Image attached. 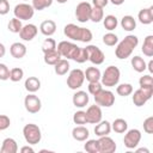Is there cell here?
I'll use <instances>...</instances> for the list:
<instances>
[{"label": "cell", "instance_id": "obj_1", "mask_svg": "<svg viewBox=\"0 0 153 153\" xmlns=\"http://www.w3.org/2000/svg\"><path fill=\"white\" fill-rule=\"evenodd\" d=\"M57 51L62 57L74 60L78 63H84L87 61V51L85 48H80L76 44L67 41H62L56 47Z\"/></svg>", "mask_w": 153, "mask_h": 153}, {"label": "cell", "instance_id": "obj_2", "mask_svg": "<svg viewBox=\"0 0 153 153\" xmlns=\"http://www.w3.org/2000/svg\"><path fill=\"white\" fill-rule=\"evenodd\" d=\"M63 33L73 41H79L84 43H87L92 39V32L88 29L80 27L75 24H67L63 29Z\"/></svg>", "mask_w": 153, "mask_h": 153}, {"label": "cell", "instance_id": "obj_3", "mask_svg": "<svg viewBox=\"0 0 153 153\" xmlns=\"http://www.w3.org/2000/svg\"><path fill=\"white\" fill-rule=\"evenodd\" d=\"M139 44V38L134 35H128L126 36L117 45L115 54L116 57L118 59H127L131 55L133 50L136 48V45Z\"/></svg>", "mask_w": 153, "mask_h": 153}, {"label": "cell", "instance_id": "obj_4", "mask_svg": "<svg viewBox=\"0 0 153 153\" xmlns=\"http://www.w3.org/2000/svg\"><path fill=\"white\" fill-rule=\"evenodd\" d=\"M120 69L115 66H109L105 68L103 75L100 76L102 79V85L106 86V87H112L116 86L120 81Z\"/></svg>", "mask_w": 153, "mask_h": 153}, {"label": "cell", "instance_id": "obj_5", "mask_svg": "<svg viewBox=\"0 0 153 153\" xmlns=\"http://www.w3.org/2000/svg\"><path fill=\"white\" fill-rule=\"evenodd\" d=\"M23 134L25 137V141L29 145H36L41 141L42 139V134H41V129L38 128V126L33 124V123H29L25 124L23 128Z\"/></svg>", "mask_w": 153, "mask_h": 153}, {"label": "cell", "instance_id": "obj_6", "mask_svg": "<svg viewBox=\"0 0 153 153\" xmlns=\"http://www.w3.org/2000/svg\"><path fill=\"white\" fill-rule=\"evenodd\" d=\"M153 96V87H140L134 92L133 96V103L136 106H142L146 104L147 100H149Z\"/></svg>", "mask_w": 153, "mask_h": 153}, {"label": "cell", "instance_id": "obj_7", "mask_svg": "<svg viewBox=\"0 0 153 153\" xmlns=\"http://www.w3.org/2000/svg\"><path fill=\"white\" fill-rule=\"evenodd\" d=\"M84 80H85L84 72L81 69H79V68H75V69L71 71L68 78H67V86L71 90H76V88L82 86Z\"/></svg>", "mask_w": 153, "mask_h": 153}, {"label": "cell", "instance_id": "obj_8", "mask_svg": "<svg viewBox=\"0 0 153 153\" xmlns=\"http://www.w3.org/2000/svg\"><path fill=\"white\" fill-rule=\"evenodd\" d=\"M94 102L97 105L99 106H105V108H110L111 105H114L115 103V96L111 91L109 90H100L99 92H97L94 94Z\"/></svg>", "mask_w": 153, "mask_h": 153}, {"label": "cell", "instance_id": "obj_9", "mask_svg": "<svg viewBox=\"0 0 153 153\" xmlns=\"http://www.w3.org/2000/svg\"><path fill=\"white\" fill-rule=\"evenodd\" d=\"M14 17L18 18L19 20H29L33 17L35 10L32 7V5L29 4H18L14 10H13Z\"/></svg>", "mask_w": 153, "mask_h": 153}, {"label": "cell", "instance_id": "obj_10", "mask_svg": "<svg viewBox=\"0 0 153 153\" xmlns=\"http://www.w3.org/2000/svg\"><path fill=\"white\" fill-rule=\"evenodd\" d=\"M87 51V60L91 61L93 65H102L104 62L105 55L104 53L96 45H87L86 48Z\"/></svg>", "mask_w": 153, "mask_h": 153}, {"label": "cell", "instance_id": "obj_11", "mask_svg": "<svg viewBox=\"0 0 153 153\" xmlns=\"http://www.w3.org/2000/svg\"><path fill=\"white\" fill-rule=\"evenodd\" d=\"M91 4L87 1H82L80 4H78L76 8H75V17L80 23H86L87 20H90V13H91Z\"/></svg>", "mask_w": 153, "mask_h": 153}, {"label": "cell", "instance_id": "obj_12", "mask_svg": "<svg viewBox=\"0 0 153 153\" xmlns=\"http://www.w3.org/2000/svg\"><path fill=\"white\" fill-rule=\"evenodd\" d=\"M140 140H141V133H140V130H137V129H130L124 135L123 143H124V146L127 148L131 149V148H135L139 145Z\"/></svg>", "mask_w": 153, "mask_h": 153}, {"label": "cell", "instance_id": "obj_13", "mask_svg": "<svg viewBox=\"0 0 153 153\" xmlns=\"http://www.w3.org/2000/svg\"><path fill=\"white\" fill-rule=\"evenodd\" d=\"M24 105H25V109L26 111H29L30 114H36L41 110L42 108V103H41V99L35 96V94H27L24 99Z\"/></svg>", "mask_w": 153, "mask_h": 153}, {"label": "cell", "instance_id": "obj_14", "mask_svg": "<svg viewBox=\"0 0 153 153\" xmlns=\"http://www.w3.org/2000/svg\"><path fill=\"white\" fill-rule=\"evenodd\" d=\"M98 141V149L99 153H114L116 151V143L115 141L109 137L108 135L105 136H99Z\"/></svg>", "mask_w": 153, "mask_h": 153}, {"label": "cell", "instance_id": "obj_15", "mask_svg": "<svg viewBox=\"0 0 153 153\" xmlns=\"http://www.w3.org/2000/svg\"><path fill=\"white\" fill-rule=\"evenodd\" d=\"M86 117H87V123H91V124H97L98 122L102 121V110H100V106L94 104V105H91L86 111Z\"/></svg>", "mask_w": 153, "mask_h": 153}, {"label": "cell", "instance_id": "obj_16", "mask_svg": "<svg viewBox=\"0 0 153 153\" xmlns=\"http://www.w3.org/2000/svg\"><path fill=\"white\" fill-rule=\"evenodd\" d=\"M37 31H38V29H37L36 25H33V24H26L19 31V36L24 41H32L36 37Z\"/></svg>", "mask_w": 153, "mask_h": 153}, {"label": "cell", "instance_id": "obj_17", "mask_svg": "<svg viewBox=\"0 0 153 153\" xmlns=\"http://www.w3.org/2000/svg\"><path fill=\"white\" fill-rule=\"evenodd\" d=\"M73 104L76 106V108H84L87 105L90 98H88V94L85 92V91H76L74 94H73Z\"/></svg>", "mask_w": 153, "mask_h": 153}, {"label": "cell", "instance_id": "obj_18", "mask_svg": "<svg viewBox=\"0 0 153 153\" xmlns=\"http://www.w3.org/2000/svg\"><path fill=\"white\" fill-rule=\"evenodd\" d=\"M137 18H139L141 24H145V25L151 24L153 22V6L147 7V8H142L139 12Z\"/></svg>", "mask_w": 153, "mask_h": 153}, {"label": "cell", "instance_id": "obj_19", "mask_svg": "<svg viewBox=\"0 0 153 153\" xmlns=\"http://www.w3.org/2000/svg\"><path fill=\"white\" fill-rule=\"evenodd\" d=\"M1 153H17L18 152V145L14 139L7 137L2 141V146L0 149Z\"/></svg>", "mask_w": 153, "mask_h": 153}, {"label": "cell", "instance_id": "obj_20", "mask_svg": "<svg viewBox=\"0 0 153 153\" xmlns=\"http://www.w3.org/2000/svg\"><path fill=\"white\" fill-rule=\"evenodd\" d=\"M39 30H41V32H42L44 36H51V35H54L55 31H56V23H55L54 20L47 19V20H44V22L41 23Z\"/></svg>", "mask_w": 153, "mask_h": 153}, {"label": "cell", "instance_id": "obj_21", "mask_svg": "<svg viewBox=\"0 0 153 153\" xmlns=\"http://www.w3.org/2000/svg\"><path fill=\"white\" fill-rule=\"evenodd\" d=\"M10 53L11 55L14 57V59H22L25 56L26 54V47L23 44V43H19V42H16L11 45L10 48Z\"/></svg>", "mask_w": 153, "mask_h": 153}, {"label": "cell", "instance_id": "obj_22", "mask_svg": "<svg viewBox=\"0 0 153 153\" xmlns=\"http://www.w3.org/2000/svg\"><path fill=\"white\" fill-rule=\"evenodd\" d=\"M88 135H90V131L84 126H78L72 130V136L76 141H85L88 137Z\"/></svg>", "mask_w": 153, "mask_h": 153}, {"label": "cell", "instance_id": "obj_23", "mask_svg": "<svg viewBox=\"0 0 153 153\" xmlns=\"http://www.w3.org/2000/svg\"><path fill=\"white\" fill-rule=\"evenodd\" d=\"M111 131V124L108 121H100L94 127V134L97 136H105L109 135Z\"/></svg>", "mask_w": 153, "mask_h": 153}, {"label": "cell", "instance_id": "obj_24", "mask_svg": "<svg viewBox=\"0 0 153 153\" xmlns=\"http://www.w3.org/2000/svg\"><path fill=\"white\" fill-rule=\"evenodd\" d=\"M84 74H85V78H86V80H87L88 82L99 81V80H100V76H102L100 71H99L98 68H96V67H88V68L84 72Z\"/></svg>", "mask_w": 153, "mask_h": 153}, {"label": "cell", "instance_id": "obj_25", "mask_svg": "<svg viewBox=\"0 0 153 153\" xmlns=\"http://www.w3.org/2000/svg\"><path fill=\"white\" fill-rule=\"evenodd\" d=\"M24 86H25L26 91L33 93V92H36V91L39 90V87H41V81H39V79L36 78V76H29V78L25 80Z\"/></svg>", "mask_w": 153, "mask_h": 153}, {"label": "cell", "instance_id": "obj_26", "mask_svg": "<svg viewBox=\"0 0 153 153\" xmlns=\"http://www.w3.org/2000/svg\"><path fill=\"white\" fill-rule=\"evenodd\" d=\"M62 56L60 55V53L57 51V49L55 50H51V51H48V53H44V62L47 65H50V66H54Z\"/></svg>", "mask_w": 153, "mask_h": 153}, {"label": "cell", "instance_id": "obj_27", "mask_svg": "<svg viewBox=\"0 0 153 153\" xmlns=\"http://www.w3.org/2000/svg\"><path fill=\"white\" fill-rule=\"evenodd\" d=\"M141 50H142V53H143L146 56H148V57L153 56V36H152V35H148V36L145 38Z\"/></svg>", "mask_w": 153, "mask_h": 153}, {"label": "cell", "instance_id": "obj_28", "mask_svg": "<svg viewBox=\"0 0 153 153\" xmlns=\"http://www.w3.org/2000/svg\"><path fill=\"white\" fill-rule=\"evenodd\" d=\"M54 66H55V73L57 75H65L69 71V62L65 59H60Z\"/></svg>", "mask_w": 153, "mask_h": 153}, {"label": "cell", "instance_id": "obj_29", "mask_svg": "<svg viewBox=\"0 0 153 153\" xmlns=\"http://www.w3.org/2000/svg\"><path fill=\"white\" fill-rule=\"evenodd\" d=\"M128 128V123L126 120L123 118H116L114 122H112V126H111V129L115 131V133H118V134H122L127 130Z\"/></svg>", "mask_w": 153, "mask_h": 153}, {"label": "cell", "instance_id": "obj_30", "mask_svg": "<svg viewBox=\"0 0 153 153\" xmlns=\"http://www.w3.org/2000/svg\"><path fill=\"white\" fill-rule=\"evenodd\" d=\"M121 26L126 31H133L136 27V22L131 16H124L121 19Z\"/></svg>", "mask_w": 153, "mask_h": 153}, {"label": "cell", "instance_id": "obj_31", "mask_svg": "<svg viewBox=\"0 0 153 153\" xmlns=\"http://www.w3.org/2000/svg\"><path fill=\"white\" fill-rule=\"evenodd\" d=\"M131 66L134 68V71H136L137 73H141L146 69V62L142 57L140 56H134L131 57Z\"/></svg>", "mask_w": 153, "mask_h": 153}, {"label": "cell", "instance_id": "obj_32", "mask_svg": "<svg viewBox=\"0 0 153 153\" xmlns=\"http://www.w3.org/2000/svg\"><path fill=\"white\" fill-rule=\"evenodd\" d=\"M103 18H104V12H103V8L93 6V7L91 8V13H90V20H92L93 23H99V22H100Z\"/></svg>", "mask_w": 153, "mask_h": 153}, {"label": "cell", "instance_id": "obj_33", "mask_svg": "<svg viewBox=\"0 0 153 153\" xmlns=\"http://www.w3.org/2000/svg\"><path fill=\"white\" fill-rule=\"evenodd\" d=\"M104 27L106 29V30H109V31H112V30H115L116 27H117V25H118V22H117V18L115 17V16H112V14H109V16H106L105 18H104Z\"/></svg>", "mask_w": 153, "mask_h": 153}, {"label": "cell", "instance_id": "obj_34", "mask_svg": "<svg viewBox=\"0 0 153 153\" xmlns=\"http://www.w3.org/2000/svg\"><path fill=\"white\" fill-rule=\"evenodd\" d=\"M7 27H8V30H10L11 32H13V33H19V31L22 30L23 25H22V22H20L18 18L14 17V18H12V19L8 22Z\"/></svg>", "mask_w": 153, "mask_h": 153}, {"label": "cell", "instance_id": "obj_35", "mask_svg": "<svg viewBox=\"0 0 153 153\" xmlns=\"http://www.w3.org/2000/svg\"><path fill=\"white\" fill-rule=\"evenodd\" d=\"M116 92H117V94H120L122 97H127L133 92V86L130 84H121L117 86Z\"/></svg>", "mask_w": 153, "mask_h": 153}, {"label": "cell", "instance_id": "obj_36", "mask_svg": "<svg viewBox=\"0 0 153 153\" xmlns=\"http://www.w3.org/2000/svg\"><path fill=\"white\" fill-rule=\"evenodd\" d=\"M23 75H24V71H23L22 68H19V67L12 68V69L10 71V80L13 81V82H17V81L22 80Z\"/></svg>", "mask_w": 153, "mask_h": 153}, {"label": "cell", "instance_id": "obj_37", "mask_svg": "<svg viewBox=\"0 0 153 153\" xmlns=\"http://www.w3.org/2000/svg\"><path fill=\"white\" fill-rule=\"evenodd\" d=\"M117 42H118V37L115 33H112V32H108V33H105L103 36V43L105 45L112 47V45L117 44Z\"/></svg>", "mask_w": 153, "mask_h": 153}, {"label": "cell", "instance_id": "obj_38", "mask_svg": "<svg viewBox=\"0 0 153 153\" xmlns=\"http://www.w3.org/2000/svg\"><path fill=\"white\" fill-rule=\"evenodd\" d=\"M53 4V0H32V7L33 10L42 11L47 7H49Z\"/></svg>", "mask_w": 153, "mask_h": 153}, {"label": "cell", "instance_id": "obj_39", "mask_svg": "<svg viewBox=\"0 0 153 153\" xmlns=\"http://www.w3.org/2000/svg\"><path fill=\"white\" fill-rule=\"evenodd\" d=\"M56 49V42L55 39L53 38H45L42 43V51L43 53H48V51H51V50H55Z\"/></svg>", "mask_w": 153, "mask_h": 153}, {"label": "cell", "instance_id": "obj_40", "mask_svg": "<svg viewBox=\"0 0 153 153\" xmlns=\"http://www.w3.org/2000/svg\"><path fill=\"white\" fill-rule=\"evenodd\" d=\"M73 121L75 124H86L87 123V117H86V112L85 111H76L74 115H73Z\"/></svg>", "mask_w": 153, "mask_h": 153}, {"label": "cell", "instance_id": "obj_41", "mask_svg": "<svg viewBox=\"0 0 153 153\" xmlns=\"http://www.w3.org/2000/svg\"><path fill=\"white\" fill-rule=\"evenodd\" d=\"M84 148H85V151L88 152V153H99V149H98V141H97V140H88V141H86Z\"/></svg>", "mask_w": 153, "mask_h": 153}, {"label": "cell", "instance_id": "obj_42", "mask_svg": "<svg viewBox=\"0 0 153 153\" xmlns=\"http://www.w3.org/2000/svg\"><path fill=\"white\" fill-rule=\"evenodd\" d=\"M139 84H140V87H153V78L149 74L143 75L140 78Z\"/></svg>", "mask_w": 153, "mask_h": 153}, {"label": "cell", "instance_id": "obj_43", "mask_svg": "<svg viewBox=\"0 0 153 153\" xmlns=\"http://www.w3.org/2000/svg\"><path fill=\"white\" fill-rule=\"evenodd\" d=\"M143 130L147 134H152L153 133V117L149 116L143 121Z\"/></svg>", "mask_w": 153, "mask_h": 153}, {"label": "cell", "instance_id": "obj_44", "mask_svg": "<svg viewBox=\"0 0 153 153\" xmlns=\"http://www.w3.org/2000/svg\"><path fill=\"white\" fill-rule=\"evenodd\" d=\"M102 90V82H99V81H94V82H90L88 84V92L92 94V96H94L97 92H99Z\"/></svg>", "mask_w": 153, "mask_h": 153}, {"label": "cell", "instance_id": "obj_45", "mask_svg": "<svg viewBox=\"0 0 153 153\" xmlns=\"http://www.w3.org/2000/svg\"><path fill=\"white\" fill-rule=\"evenodd\" d=\"M10 79V69L6 65L0 63V80H7Z\"/></svg>", "mask_w": 153, "mask_h": 153}, {"label": "cell", "instance_id": "obj_46", "mask_svg": "<svg viewBox=\"0 0 153 153\" xmlns=\"http://www.w3.org/2000/svg\"><path fill=\"white\" fill-rule=\"evenodd\" d=\"M10 124H11L10 117L6 115H0V131L7 129L10 127Z\"/></svg>", "mask_w": 153, "mask_h": 153}, {"label": "cell", "instance_id": "obj_47", "mask_svg": "<svg viewBox=\"0 0 153 153\" xmlns=\"http://www.w3.org/2000/svg\"><path fill=\"white\" fill-rule=\"evenodd\" d=\"M10 11V4L7 0H0V14L5 16Z\"/></svg>", "mask_w": 153, "mask_h": 153}, {"label": "cell", "instance_id": "obj_48", "mask_svg": "<svg viewBox=\"0 0 153 153\" xmlns=\"http://www.w3.org/2000/svg\"><path fill=\"white\" fill-rule=\"evenodd\" d=\"M108 2H109V0H92L93 6H96V7H100V8L105 7V6L108 5Z\"/></svg>", "mask_w": 153, "mask_h": 153}, {"label": "cell", "instance_id": "obj_49", "mask_svg": "<svg viewBox=\"0 0 153 153\" xmlns=\"http://www.w3.org/2000/svg\"><path fill=\"white\" fill-rule=\"evenodd\" d=\"M20 152L22 153H26V152H30V153H33V148L30 147V146H24L20 148Z\"/></svg>", "mask_w": 153, "mask_h": 153}, {"label": "cell", "instance_id": "obj_50", "mask_svg": "<svg viewBox=\"0 0 153 153\" xmlns=\"http://www.w3.org/2000/svg\"><path fill=\"white\" fill-rule=\"evenodd\" d=\"M5 53H6V49H5V45H4L2 43H0V57H4V55H5Z\"/></svg>", "mask_w": 153, "mask_h": 153}, {"label": "cell", "instance_id": "obj_51", "mask_svg": "<svg viewBox=\"0 0 153 153\" xmlns=\"http://www.w3.org/2000/svg\"><path fill=\"white\" fill-rule=\"evenodd\" d=\"M111 1V4H114V5H116V6H120V5H122L126 0H110Z\"/></svg>", "mask_w": 153, "mask_h": 153}, {"label": "cell", "instance_id": "obj_52", "mask_svg": "<svg viewBox=\"0 0 153 153\" xmlns=\"http://www.w3.org/2000/svg\"><path fill=\"white\" fill-rule=\"evenodd\" d=\"M146 68H148L149 73H153V61L152 60L148 62V66H146Z\"/></svg>", "mask_w": 153, "mask_h": 153}, {"label": "cell", "instance_id": "obj_53", "mask_svg": "<svg viewBox=\"0 0 153 153\" xmlns=\"http://www.w3.org/2000/svg\"><path fill=\"white\" fill-rule=\"evenodd\" d=\"M136 152H137V153H141V152H145V153H149V151H148L147 148H139Z\"/></svg>", "mask_w": 153, "mask_h": 153}, {"label": "cell", "instance_id": "obj_54", "mask_svg": "<svg viewBox=\"0 0 153 153\" xmlns=\"http://www.w3.org/2000/svg\"><path fill=\"white\" fill-rule=\"evenodd\" d=\"M24 1H26V0H24Z\"/></svg>", "mask_w": 153, "mask_h": 153}]
</instances>
